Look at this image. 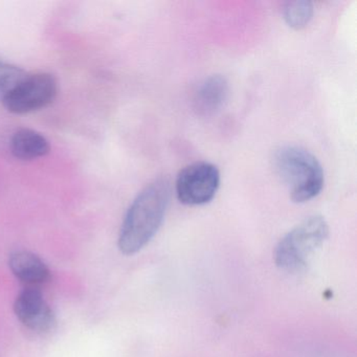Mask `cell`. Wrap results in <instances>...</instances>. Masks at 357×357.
Wrapping results in <instances>:
<instances>
[{
	"label": "cell",
	"instance_id": "1",
	"mask_svg": "<svg viewBox=\"0 0 357 357\" xmlns=\"http://www.w3.org/2000/svg\"><path fill=\"white\" fill-rule=\"evenodd\" d=\"M171 192V181L160 177L137 194L127 210L119 235L118 245L123 254H137L156 235L164 221Z\"/></svg>",
	"mask_w": 357,
	"mask_h": 357
},
{
	"label": "cell",
	"instance_id": "5",
	"mask_svg": "<svg viewBox=\"0 0 357 357\" xmlns=\"http://www.w3.org/2000/svg\"><path fill=\"white\" fill-rule=\"evenodd\" d=\"M220 172L215 165L196 162L179 171L175 181L177 199L185 206H202L216 195Z\"/></svg>",
	"mask_w": 357,
	"mask_h": 357
},
{
	"label": "cell",
	"instance_id": "2",
	"mask_svg": "<svg viewBox=\"0 0 357 357\" xmlns=\"http://www.w3.org/2000/svg\"><path fill=\"white\" fill-rule=\"evenodd\" d=\"M273 167L296 204L317 197L324 188L323 167L308 150L298 146H282L273 153Z\"/></svg>",
	"mask_w": 357,
	"mask_h": 357
},
{
	"label": "cell",
	"instance_id": "6",
	"mask_svg": "<svg viewBox=\"0 0 357 357\" xmlns=\"http://www.w3.org/2000/svg\"><path fill=\"white\" fill-rule=\"evenodd\" d=\"M16 317L28 329L38 333L51 331L56 324L55 314L40 290L29 287L22 290L14 303Z\"/></svg>",
	"mask_w": 357,
	"mask_h": 357
},
{
	"label": "cell",
	"instance_id": "3",
	"mask_svg": "<svg viewBox=\"0 0 357 357\" xmlns=\"http://www.w3.org/2000/svg\"><path fill=\"white\" fill-rule=\"evenodd\" d=\"M328 234L329 227L323 216L308 217L280 240L275 248V264L288 273L301 271L323 245Z\"/></svg>",
	"mask_w": 357,
	"mask_h": 357
},
{
	"label": "cell",
	"instance_id": "9",
	"mask_svg": "<svg viewBox=\"0 0 357 357\" xmlns=\"http://www.w3.org/2000/svg\"><path fill=\"white\" fill-rule=\"evenodd\" d=\"M10 150L18 160H34L47 155L51 146L47 137L38 131L20 128L12 135Z\"/></svg>",
	"mask_w": 357,
	"mask_h": 357
},
{
	"label": "cell",
	"instance_id": "4",
	"mask_svg": "<svg viewBox=\"0 0 357 357\" xmlns=\"http://www.w3.org/2000/svg\"><path fill=\"white\" fill-rule=\"evenodd\" d=\"M58 93L57 80L49 73L26 74L3 102L8 112L28 114L53 103Z\"/></svg>",
	"mask_w": 357,
	"mask_h": 357
},
{
	"label": "cell",
	"instance_id": "7",
	"mask_svg": "<svg viewBox=\"0 0 357 357\" xmlns=\"http://www.w3.org/2000/svg\"><path fill=\"white\" fill-rule=\"evenodd\" d=\"M229 96V85L225 77L213 75L204 79L194 96V109L199 116H211L220 112Z\"/></svg>",
	"mask_w": 357,
	"mask_h": 357
},
{
	"label": "cell",
	"instance_id": "10",
	"mask_svg": "<svg viewBox=\"0 0 357 357\" xmlns=\"http://www.w3.org/2000/svg\"><path fill=\"white\" fill-rule=\"evenodd\" d=\"M314 13L313 3L308 0H296L286 3L283 8V16L290 28L301 30L308 26Z\"/></svg>",
	"mask_w": 357,
	"mask_h": 357
},
{
	"label": "cell",
	"instance_id": "8",
	"mask_svg": "<svg viewBox=\"0 0 357 357\" xmlns=\"http://www.w3.org/2000/svg\"><path fill=\"white\" fill-rule=\"evenodd\" d=\"M9 266L13 275L30 287L43 285L51 278V271L43 259L29 250L12 252Z\"/></svg>",
	"mask_w": 357,
	"mask_h": 357
},
{
	"label": "cell",
	"instance_id": "11",
	"mask_svg": "<svg viewBox=\"0 0 357 357\" xmlns=\"http://www.w3.org/2000/svg\"><path fill=\"white\" fill-rule=\"evenodd\" d=\"M26 75V73L22 68L0 57V102L1 103Z\"/></svg>",
	"mask_w": 357,
	"mask_h": 357
}]
</instances>
